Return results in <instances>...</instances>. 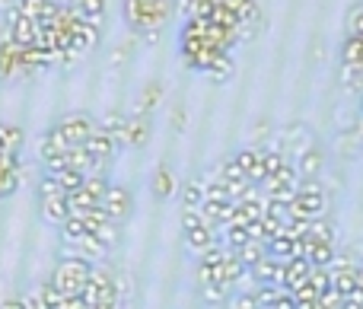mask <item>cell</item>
I'll use <instances>...</instances> for the list:
<instances>
[{"label": "cell", "mask_w": 363, "mask_h": 309, "mask_svg": "<svg viewBox=\"0 0 363 309\" xmlns=\"http://www.w3.org/2000/svg\"><path fill=\"white\" fill-rule=\"evenodd\" d=\"M121 287L118 278H115L108 268L93 265V274L86 281V291H83V300H86V309H118L121 306Z\"/></svg>", "instance_id": "1"}, {"label": "cell", "mask_w": 363, "mask_h": 309, "mask_svg": "<svg viewBox=\"0 0 363 309\" xmlns=\"http://www.w3.org/2000/svg\"><path fill=\"white\" fill-rule=\"evenodd\" d=\"M89 274H93V262L80 259V255H67V259H61L55 265L51 284H55L64 297H80V293L86 291Z\"/></svg>", "instance_id": "2"}, {"label": "cell", "mask_w": 363, "mask_h": 309, "mask_svg": "<svg viewBox=\"0 0 363 309\" xmlns=\"http://www.w3.org/2000/svg\"><path fill=\"white\" fill-rule=\"evenodd\" d=\"M35 195H38V217H42L48 227L61 230L64 220L70 217V210H67V191H64L61 185L55 182V176H48V172H45L42 182H38V189H35Z\"/></svg>", "instance_id": "3"}, {"label": "cell", "mask_w": 363, "mask_h": 309, "mask_svg": "<svg viewBox=\"0 0 363 309\" xmlns=\"http://www.w3.org/2000/svg\"><path fill=\"white\" fill-rule=\"evenodd\" d=\"M325 217V191L319 182H300L294 201L287 204V220H319Z\"/></svg>", "instance_id": "4"}, {"label": "cell", "mask_w": 363, "mask_h": 309, "mask_svg": "<svg viewBox=\"0 0 363 309\" xmlns=\"http://www.w3.org/2000/svg\"><path fill=\"white\" fill-rule=\"evenodd\" d=\"M35 150H38V159H42V166H45V172H61V169H67V150H70V144L57 134V128H48V131L38 137V144H35Z\"/></svg>", "instance_id": "5"}, {"label": "cell", "mask_w": 363, "mask_h": 309, "mask_svg": "<svg viewBox=\"0 0 363 309\" xmlns=\"http://www.w3.org/2000/svg\"><path fill=\"white\" fill-rule=\"evenodd\" d=\"M99 210L112 223H125L128 217L134 214V195H131V189H128V185H121V182H108L106 195H102V201H99Z\"/></svg>", "instance_id": "6"}, {"label": "cell", "mask_w": 363, "mask_h": 309, "mask_svg": "<svg viewBox=\"0 0 363 309\" xmlns=\"http://www.w3.org/2000/svg\"><path fill=\"white\" fill-rule=\"evenodd\" d=\"M125 16L131 23V29H153L166 19V4L163 0H125Z\"/></svg>", "instance_id": "7"}, {"label": "cell", "mask_w": 363, "mask_h": 309, "mask_svg": "<svg viewBox=\"0 0 363 309\" xmlns=\"http://www.w3.org/2000/svg\"><path fill=\"white\" fill-rule=\"evenodd\" d=\"M55 128L70 147H77V144H86L89 140V134L96 131V121L89 118L86 112H70V115H64Z\"/></svg>", "instance_id": "8"}, {"label": "cell", "mask_w": 363, "mask_h": 309, "mask_svg": "<svg viewBox=\"0 0 363 309\" xmlns=\"http://www.w3.org/2000/svg\"><path fill=\"white\" fill-rule=\"evenodd\" d=\"M217 179L226 185V195H230V201H233V204H236L239 198H242L245 191L252 189V179L245 176V172H242V166H239L233 157L220 163V176H217Z\"/></svg>", "instance_id": "9"}, {"label": "cell", "mask_w": 363, "mask_h": 309, "mask_svg": "<svg viewBox=\"0 0 363 309\" xmlns=\"http://www.w3.org/2000/svg\"><path fill=\"white\" fill-rule=\"evenodd\" d=\"M19 179H23V163L16 153H4L0 157V201L10 195H16Z\"/></svg>", "instance_id": "10"}, {"label": "cell", "mask_w": 363, "mask_h": 309, "mask_svg": "<svg viewBox=\"0 0 363 309\" xmlns=\"http://www.w3.org/2000/svg\"><path fill=\"white\" fill-rule=\"evenodd\" d=\"M294 166H296L300 182H315V179L322 176V169H325V153H322L319 147H309V150H303L300 157L294 159Z\"/></svg>", "instance_id": "11"}, {"label": "cell", "mask_w": 363, "mask_h": 309, "mask_svg": "<svg viewBox=\"0 0 363 309\" xmlns=\"http://www.w3.org/2000/svg\"><path fill=\"white\" fill-rule=\"evenodd\" d=\"M233 159L242 166V172L252 179V185H262L268 179V172H264V150H258V147H242Z\"/></svg>", "instance_id": "12"}, {"label": "cell", "mask_w": 363, "mask_h": 309, "mask_svg": "<svg viewBox=\"0 0 363 309\" xmlns=\"http://www.w3.org/2000/svg\"><path fill=\"white\" fill-rule=\"evenodd\" d=\"M86 150H89V157L96 159V163H102L106 166L108 159L118 153V144H115V137L106 131L102 125H96V131L89 134V140H86Z\"/></svg>", "instance_id": "13"}, {"label": "cell", "mask_w": 363, "mask_h": 309, "mask_svg": "<svg viewBox=\"0 0 363 309\" xmlns=\"http://www.w3.org/2000/svg\"><path fill=\"white\" fill-rule=\"evenodd\" d=\"M150 191L157 201H172V198L179 195V179L176 172L169 169V166H157L150 176Z\"/></svg>", "instance_id": "14"}, {"label": "cell", "mask_w": 363, "mask_h": 309, "mask_svg": "<svg viewBox=\"0 0 363 309\" xmlns=\"http://www.w3.org/2000/svg\"><path fill=\"white\" fill-rule=\"evenodd\" d=\"M284 265L287 262H281V259H262L255 268H249V278L255 281L258 287L262 284H277V287H284Z\"/></svg>", "instance_id": "15"}, {"label": "cell", "mask_w": 363, "mask_h": 309, "mask_svg": "<svg viewBox=\"0 0 363 309\" xmlns=\"http://www.w3.org/2000/svg\"><path fill=\"white\" fill-rule=\"evenodd\" d=\"M182 242H185V249L191 255H204L207 249H213V246H220L217 242V233H213L211 227H198V230H185V233H182Z\"/></svg>", "instance_id": "16"}, {"label": "cell", "mask_w": 363, "mask_h": 309, "mask_svg": "<svg viewBox=\"0 0 363 309\" xmlns=\"http://www.w3.org/2000/svg\"><path fill=\"white\" fill-rule=\"evenodd\" d=\"M201 214H204V223L211 230H223L233 223V201H204Z\"/></svg>", "instance_id": "17"}, {"label": "cell", "mask_w": 363, "mask_h": 309, "mask_svg": "<svg viewBox=\"0 0 363 309\" xmlns=\"http://www.w3.org/2000/svg\"><path fill=\"white\" fill-rule=\"evenodd\" d=\"M99 201H102V198L83 185V189H77V191H70V195H67V210H70V217L93 214V210H99Z\"/></svg>", "instance_id": "18"}, {"label": "cell", "mask_w": 363, "mask_h": 309, "mask_svg": "<svg viewBox=\"0 0 363 309\" xmlns=\"http://www.w3.org/2000/svg\"><path fill=\"white\" fill-rule=\"evenodd\" d=\"M309 274H313V265H309L306 259H290L287 265H284V287L287 291H296L300 284H306Z\"/></svg>", "instance_id": "19"}, {"label": "cell", "mask_w": 363, "mask_h": 309, "mask_svg": "<svg viewBox=\"0 0 363 309\" xmlns=\"http://www.w3.org/2000/svg\"><path fill=\"white\" fill-rule=\"evenodd\" d=\"M245 278H249V268L239 262L236 252H226L223 255V265H220V281H223L226 287H236L239 281H245Z\"/></svg>", "instance_id": "20"}, {"label": "cell", "mask_w": 363, "mask_h": 309, "mask_svg": "<svg viewBox=\"0 0 363 309\" xmlns=\"http://www.w3.org/2000/svg\"><path fill=\"white\" fill-rule=\"evenodd\" d=\"M335 242H309L306 240V262L313 268H332L335 262Z\"/></svg>", "instance_id": "21"}, {"label": "cell", "mask_w": 363, "mask_h": 309, "mask_svg": "<svg viewBox=\"0 0 363 309\" xmlns=\"http://www.w3.org/2000/svg\"><path fill=\"white\" fill-rule=\"evenodd\" d=\"M150 140V125L144 118H128V128H125V147H144Z\"/></svg>", "instance_id": "22"}, {"label": "cell", "mask_w": 363, "mask_h": 309, "mask_svg": "<svg viewBox=\"0 0 363 309\" xmlns=\"http://www.w3.org/2000/svg\"><path fill=\"white\" fill-rule=\"evenodd\" d=\"M249 240L252 236H249V230H245L242 223H230V227H223V242H220V246H223L226 252H239Z\"/></svg>", "instance_id": "23"}, {"label": "cell", "mask_w": 363, "mask_h": 309, "mask_svg": "<svg viewBox=\"0 0 363 309\" xmlns=\"http://www.w3.org/2000/svg\"><path fill=\"white\" fill-rule=\"evenodd\" d=\"M236 255H239V262H242L245 268H255L262 259H268V242H262V240H249Z\"/></svg>", "instance_id": "24"}, {"label": "cell", "mask_w": 363, "mask_h": 309, "mask_svg": "<svg viewBox=\"0 0 363 309\" xmlns=\"http://www.w3.org/2000/svg\"><path fill=\"white\" fill-rule=\"evenodd\" d=\"M179 189H182V208H201L204 204V182L201 179H188Z\"/></svg>", "instance_id": "25"}, {"label": "cell", "mask_w": 363, "mask_h": 309, "mask_svg": "<svg viewBox=\"0 0 363 309\" xmlns=\"http://www.w3.org/2000/svg\"><path fill=\"white\" fill-rule=\"evenodd\" d=\"M306 240H309V242H335V223L328 220V217H319V220H309Z\"/></svg>", "instance_id": "26"}, {"label": "cell", "mask_w": 363, "mask_h": 309, "mask_svg": "<svg viewBox=\"0 0 363 309\" xmlns=\"http://www.w3.org/2000/svg\"><path fill=\"white\" fill-rule=\"evenodd\" d=\"M230 297H233V287H226V284H204L201 287V300H204L207 306H223V303H230Z\"/></svg>", "instance_id": "27"}, {"label": "cell", "mask_w": 363, "mask_h": 309, "mask_svg": "<svg viewBox=\"0 0 363 309\" xmlns=\"http://www.w3.org/2000/svg\"><path fill=\"white\" fill-rule=\"evenodd\" d=\"M35 293H38V300H42V309H67V297H64V293L57 291L51 281L38 287Z\"/></svg>", "instance_id": "28"}, {"label": "cell", "mask_w": 363, "mask_h": 309, "mask_svg": "<svg viewBox=\"0 0 363 309\" xmlns=\"http://www.w3.org/2000/svg\"><path fill=\"white\" fill-rule=\"evenodd\" d=\"M70 10L77 13V16L83 19V23H99V16H102V0H74V6Z\"/></svg>", "instance_id": "29"}, {"label": "cell", "mask_w": 363, "mask_h": 309, "mask_svg": "<svg viewBox=\"0 0 363 309\" xmlns=\"http://www.w3.org/2000/svg\"><path fill=\"white\" fill-rule=\"evenodd\" d=\"M341 64H351V67L363 70V35H351L345 42V55H341Z\"/></svg>", "instance_id": "30"}, {"label": "cell", "mask_w": 363, "mask_h": 309, "mask_svg": "<svg viewBox=\"0 0 363 309\" xmlns=\"http://www.w3.org/2000/svg\"><path fill=\"white\" fill-rule=\"evenodd\" d=\"M51 176H55V182L61 185L67 195L70 191H77V189H83V182H86V176H83L80 169H70V166L67 169H61V172H51Z\"/></svg>", "instance_id": "31"}, {"label": "cell", "mask_w": 363, "mask_h": 309, "mask_svg": "<svg viewBox=\"0 0 363 309\" xmlns=\"http://www.w3.org/2000/svg\"><path fill=\"white\" fill-rule=\"evenodd\" d=\"M290 293H294L296 306H315V303H319V297H322V293L315 291V287L309 284V281H306V284H300L296 291H290Z\"/></svg>", "instance_id": "32"}, {"label": "cell", "mask_w": 363, "mask_h": 309, "mask_svg": "<svg viewBox=\"0 0 363 309\" xmlns=\"http://www.w3.org/2000/svg\"><path fill=\"white\" fill-rule=\"evenodd\" d=\"M198 227H207L201 208H182V233L185 230H198Z\"/></svg>", "instance_id": "33"}, {"label": "cell", "mask_w": 363, "mask_h": 309, "mask_svg": "<svg viewBox=\"0 0 363 309\" xmlns=\"http://www.w3.org/2000/svg\"><path fill=\"white\" fill-rule=\"evenodd\" d=\"M281 291H284V287H277V284H262V287H255L258 306H274V300L281 297Z\"/></svg>", "instance_id": "34"}, {"label": "cell", "mask_w": 363, "mask_h": 309, "mask_svg": "<svg viewBox=\"0 0 363 309\" xmlns=\"http://www.w3.org/2000/svg\"><path fill=\"white\" fill-rule=\"evenodd\" d=\"M230 309H258L255 291H236L230 297Z\"/></svg>", "instance_id": "35"}, {"label": "cell", "mask_w": 363, "mask_h": 309, "mask_svg": "<svg viewBox=\"0 0 363 309\" xmlns=\"http://www.w3.org/2000/svg\"><path fill=\"white\" fill-rule=\"evenodd\" d=\"M341 83H345L347 89H360L363 70L360 67H351V64H341Z\"/></svg>", "instance_id": "36"}, {"label": "cell", "mask_w": 363, "mask_h": 309, "mask_svg": "<svg viewBox=\"0 0 363 309\" xmlns=\"http://www.w3.org/2000/svg\"><path fill=\"white\" fill-rule=\"evenodd\" d=\"M309 284H313L319 293H325L328 287H332V271H328V268H313V274H309Z\"/></svg>", "instance_id": "37"}, {"label": "cell", "mask_w": 363, "mask_h": 309, "mask_svg": "<svg viewBox=\"0 0 363 309\" xmlns=\"http://www.w3.org/2000/svg\"><path fill=\"white\" fill-rule=\"evenodd\" d=\"M160 96H163V89H160V83H150V86L144 89V96H140V112H150V108L160 102Z\"/></svg>", "instance_id": "38"}, {"label": "cell", "mask_w": 363, "mask_h": 309, "mask_svg": "<svg viewBox=\"0 0 363 309\" xmlns=\"http://www.w3.org/2000/svg\"><path fill=\"white\" fill-rule=\"evenodd\" d=\"M341 303H345V300H341L332 287H328V291L319 297V309H341Z\"/></svg>", "instance_id": "39"}, {"label": "cell", "mask_w": 363, "mask_h": 309, "mask_svg": "<svg viewBox=\"0 0 363 309\" xmlns=\"http://www.w3.org/2000/svg\"><path fill=\"white\" fill-rule=\"evenodd\" d=\"M347 26H351V35H363V6L351 10V16H347Z\"/></svg>", "instance_id": "40"}, {"label": "cell", "mask_w": 363, "mask_h": 309, "mask_svg": "<svg viewBox=\"0 0 363 309\" xmlns=\"http://www.w3.org/2000/svg\"><path fill=\"white\" fill-rule=\"evenodd\" d=\"M271 309H300V306H296L294 293H290V291H287V287H284V291H281V297H277V300H274V306H271Z\"/></svg>", "instance_id": "41"}, {"label": "cell", "mask_w": 363, "mask_h": 309, "mask_svg": "<svg viewBox=\"0 0 363 309\" xmlns=\"http://www.w3.org/2000/svg\"><path fill=\"white\" fill-rule=\"evenodd\" d=\"M341 309H363V287H357L354 293H347L345 303H341Z\"/></svg>", "instance_id": "42"}, {"label": "cell", "mask_w": 363, "mask_h": 309, "mask_svg": "<svg viewBox=\"0 0 363 309\" xmlns=\"http://www.w3.org/2000/svg\"><path fill=\"white\" fill-rule=\"evenodd\" d=\"M0 309H29V306H26L23 297H10V300H4V303H0Z\"/></svg>", "instance_id": "43"}, {"label": "cell", "mask_w": 363, "mask_h": 309, "mask_svg": "<svg viewBox=\"0 0 363 309\" xmlns=\"http://www.w3.org/2000/svg\"><path fill=\"white\" fill-rule=\"evenodd\" d=\"M172 128H176V131H182V128H185V112H176V115H172Z\"/></svg>", "instance_id": "44"}, {"label": "cell", "mask_w": 363, "mask_h": 309, "mask_svg": "<svg viewBox=\"0 0 363 309\" xmlns=\"http://www.w3.org/2000/svg\"><path fill=\"white\" fill-rule=\"evenodd\" d=\"M360 287H363V265H360Z\"/></svg>", "instance_id": "45"}, {"label": "cell", "mask_w": 363, "mask_h": 309, "mask_svg": "<svg viewBox=\"0 0 363 309\" xmlns=\"http://www.w3.org/2000/svg\"><path fill=\"white\" fill-rule=\"evenodd\" d=\"M258 309H271V306H258Z\"/></svg>", "instance_id": "46"}]
</instances>
